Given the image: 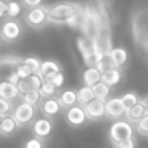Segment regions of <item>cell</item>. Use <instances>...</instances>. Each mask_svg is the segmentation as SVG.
Wrapping results in <instances>:
<instances>
[{"label":"cell","instance_id":"obj_22","mask_svg":"<svg viewBox=\"0 0 148 148\" xmlns=\"http://www.w3.org/2000/svg\"><path fill=\"white\" fill-rule=\"evenodd\" d=\"M20 99L25 101V102H27V103H30V105H35V106L39 109V105H40V102L43 101V95H42L40 89H30V91H27L26 94H23V95L20 97Z\"/></svg>","mask_w":148,"mask_h":148},{"label":"cell","instance_id":"obj_25","mask_svg":"<svg viewBox=\"0 0 148 148\" xmlns=\"http://www.w3.org/2000/svg\"><path fill=\"white\" fill-rule=\"evenodd\" d=\"M20 63H23V58H20V56L9 55V56L0 58V68H9L10 71H13V69H16Z\"/></svg>","mask_w":148,"mask_h":148},{"label":"cell","instance_id":"obj_39","mask_svg":"<svg viewBox=\"0 0 148 148\" xmlns=\"http://www.w3.org/2000/svg\"><path fill=\"white\" fill-rule=\"evenodd\" d=\"M3 118H4V116H3V115L0 114V124H1V121H3Z\"/></svg>","mask_w":148,"mask_h":148},{"label":"cell","instance_id":"obj_33","mask_svg":"<svg viewBox=\"0 0 148 148\" xmlns=\"http://www.w3.org/2000/svg\"><path fill=\"white\" fill-rule=\"evenodd\" d=\"M48 81H50L55 86H58V88L60 89V88L65 85V75H63V72L60 71V72H58L56 75H53V76H52L50 79H48Z\"/></svg>","mask_w":148,"mask_h":148},{"label":"cell","instance_id":"obj_36","mask_svg":"<svg viewBox=\"0 0 148 148\" xmlns=\"http://www.w3.org/2000/svg\"><path fill=\"white\" fill-rule=\"evenodd\" d=\"M6 79H7V81H10V82H13V84H19V82H20V76L17 75L16 69L10 71V72H9V75L6 76Z\"/></svg>","mask_w":148,"mask_h":148},{"label":"cell","instance_id":"obj_9","mask_svg":"<svg viewBox=\"0 0 148 148\" xmlns=\"http://www.w3.org/2000/svg\"><path fill=\"white\" fill-rule=\"evenodd\" d=\"M106 116L111 121H116L121 118H125V112H127V106L124 103V101L121 97H112L106 102Z\"/></svg>","mask_w":148,"mask_h":148},{"label":"cell","instance_id":"obj_14","mask_svg":"<svg viewBox=\"0 0 148 148\" xmlns=\"http://www.w3.org/2000/svg\"><path fill=\"white\" fill-rule=\"evenodd\" d=\"M0 97L6 99H10V101H14V99L20 98V91H19V86L17 84H13L7 79L1 81L0 82Z\"/></svg>","mask_w":148,"mask_h":148},{"label":"cell","instance_id":"obj_2","mask_svg":"<svg viewBox=\"0 0 148 148\" xmlns=\"http://www.w3.org/2000/svg\"><path fill=\"white\" fill-rule=\"evenodd\" d=\"M25 33L23 25L14 17H4L0 23V39L4 43H17Z\"/></svg>","mask_w":148,"mask_h":148},{"label":"cell","instance_id":"obj_10","mask_svg":"<svg viewBox=\"0 0 148 148\" xmlns=\"http://www.w3.org/2000/svg\"><path fill=\"white\" fill-rule=\"evenodd\" d=\"M84 108H85V112H86L89 121H95L97 122V121H101V119H103L106 116V103L102 99L98 98L92 99Z\"/></svg>","mask_w":148,"mask_h":148},{"label":"cell","instance_id":"obj_3","mask_svg":"<svg viewBox=\"0 0 148 148\" xmlns=\"http://www.w3.org/2000/svg\"><path fill=\"white\" fill-rule=\"evenodd\" d=\"M135 127L131 121H128L127 118H121V119H116L114 121L111 125H109V130H108V140L111 141V144H116L119 141H124L127 138H131V137H135Z\"/></svg>","mask_w":148,"mask_h":148},{"label":"cell","instance_id":"obj_13","mask_svg":"<svg viewBox=\"0 0 148 148\" xmlns=\"http://www.w3.org/2000/svg\"><path fill=\"white\" fill-rule=\"evenodd\" d=\"M42 84H43L42 76L39 73H32L26 79H20V82L17 84V86H19L20 95H23V94H26L30 89H40Z\"/></svg>","mask_w":148,"mask_h":148},{"label":"cell","instance_id":"obj_34","mask_svg":"<svg viewBox=\"0 0 148 148\" xmlns=\"http://www.w3.org/2000/svg\"><path fill=\"white\" fill-rule=\"evenodd\" d=\"M16 72H17V75L20 76V79H26L27 76H30L33 72L25 65V63H20L17 68H16Z\"/></svg>","mask_w":148,"mask_h":148},{"label":"cell","instance_id":"obj_40","mask_svg":"<svg viewBox=\"0 0 148 148\" xmlns=\"http://www.w3.org/2000/svg\"><path fill=\"white\" fill-rule=\"evenodd\" d=\"M0 42H1V39H0Z\"/></svg>","mask_w":148,"mask_h":148},{"label":"cell","instance_id":"obj_19","mask_svg":"<svg viewBox=\"0 0 148 148\" xmlns=\"http://www.w3.org/2000/svg\"><path fill=\"white\" fill-rule=\"evenodd\" d=\"M102 81L109 85L111 88L116 86L121 81H122V71L121 68H111L102 72Z\"/></svg>","mask_w":148,"mask_h":148},{"label":"cell","instance_id":"obj_32","mask_svg":"<svg viewBox=\"0 0 148 148\" xmlns=\"http://www.w3.org/2000/svg\"><path fill=\"white\" fill-rule=\"evenodd\" d=\"M114 148H137V140H135V137L127 138L124 141H119V143L114 144Z\"/></svg>","mask_w":148,"mask_h":148},{"label":"cell","instance_id":"obj_27","mask_svg":"<svg viewBox=\"0 0 148 148\" xmlns=\"http://www.w3.org/2000/svg\"><path fill=\"white\" fill-rule=\"evenodd\" d=\"M121 98L124 101V103H125V106H127V109L128 108H131V106H134L135 103H138L141 98H140V95L137 94V92H125L124 95H121Z\"/></svg>","mask_w":148,"mask_h":148},{"label":"cell","instance_id":"obj_16","mask_svg":"<svg viewBox=\"0 0 148 148\" xmlns=\"http://www.w3.org/2000/svg\"><path fill=\"white\" fill-rule=\"evenodd\" d=\"M19 128H20V124L14 119V116L6 115L0 124V137H12Z\"/></svg>","mask_w":148,"mask_h":148},{"label":"cell","instance_id":"obj_24","mask_svg":"<svg viewBox=\"0 0 148 148\" xmlns=\"http://www.w3.org/2000/svg\"><path fill=\"white\" fill-rule=\"evenodd\" d=\"M92 89H94L95 98L102 99V101H105V102H106V101L109 99V97H111V86L106 85L103 81L97 82V84L92 86Z\"/></svg>","mask_w":148,"mask_h":148},{"label":"cell","instance_id":"obj_20","mask_svg":"<svg viewBox=\"0 0 148 148\" xmlns=\"http://www.w3.org/2000/svg\"><path fill=\"white\" fill-rule=\"evenodd\" d=\"M82 81L84 85L94 86L97 82L102 81V72L98 69V66H86V69L82 73Z\"/></svg>","mask_w":148,"mask_h":148},{"label":"cell","instance_id":"obj_21","mask_svg":"<svg viewBox=\"0 0 148 148\" xmlns=\"http://www.w3.org/2000/svg\"><path fill=\"white\" fill-rule=\"evenodd\" d=\"M25 6L22 1H17V0H7V17H20L23 16L25 13Z\"/></svg>","mask_w":148,"mask_h":148},{"label":"cell","instance_id":"obj_8","mask_svg":"<svg viewBox=\"0 0 148 148\" xmlns=\"http://www.w3.org/2000/svg\"><path fill=\"white\" fill-rule=\"evenodd\" d=\"M32 134L38 138L46 140L49 138L50 134L53 132V119L48 116H40V118H35V121L32 122Z\"/></svg>","mask_w":148,"mask_h":148},{"label":"cell","instance_id":"obj_35","mask_svg":"<svg viewBox=\"0 0 148 148\" xmlns=\"http://www.w3.org/2000/svg\"><path fill=\"white\" fill-rule=\"evenodd\" d=\"M20 1L23 3V6H25L26 9H29V7H36V6L43 4V0H20Z\"/></svg>","mask_w":148,"mask_h":148},{"label":"cell","instance_id":"obj_26","mask_svg":"<svg viewBox=\"0 0 148 148\" xmlns=\"http://www.w3.org/2000/svg\"><path fill=\"white\" fill-rule=\"evenodd\" d=\"M40 92H42L43 98H50V97H58L60 89L58 86H55L50 81H43V84L40 86Z\"/></svg>","mask_w":148,"mask_h":148},{"label":"cell","instance_id":"obj_28","mask_svg":"<svg viewBox=\"0 0 148 148\" xmlns=\"http://www.w3.org/2000/svg\"><path fill=\"white\" fill-rule=\"evenodd\" d=\"M23 63L33 72V73H38L39 72V68L42 65V60L38 59L36 56H27V58H23Z\"/></svg>","mask_w":148,"mask_h":148},{"label":"cell","instance_id":"obj_23","mask_svg":"<svg viewBox=\"0 0 148 148\" xmlns=\"http://www.w3.org/2000/svg\"><path fill=\"white\" fill-rule=\"evenodd\" d=\"M92 99H95V94H94V89L92 86L89 85H84L82 88L78 89V103L85 106L86 103H89Z\"/></svg>","mask_w":148,"mask_h":148},{"label":"cell","instance_id":"obj_31","mask_svg":"<svg viewBox=\"0 0 148 148\" xmlns=\"http://www.w3.org/2000/svg\"><path fill=\"white\" fill-rule=\"evenodd\" d=\"M22 148H46V145H45V140L38 138V137L33 135L32 138H29L23 143Z\"/></svg>","mask_w":148,"mask_h":148},{"label":"cell","instance_id":"obj_17","mask_svg":"<svg viewBox=\"0 0 148 148\" xmlns=\"http://www.w3.org/2000/svg\"><path fill=\"white\" fill-rule=\"evenodd\" d=\"M145 114H148V108H147V105L144 103V101L141 99L138 103H135L134 106H131V108L127 109V112H125V118L134 124V122L140 121Z\"/></svg>","mask_w":148,"mask_h":148},{"label":"cell","instance_id":"obj_4","mask_svg":"<svg viewBox=\"0 0 148 148\" xmlns=\"http://www.w3.org/2000/svg\"><path fill=\"white\" fill-rule=\"evenodd\" d=\"M23 20L25 23L35 29V30H42L48 23H49V14H48V6L40 4L36 7H29L23 13Z\"/></svg>","mask_w":148,"mask_h":148},{"label":"cell","instance_id":"obj_1","mask_svg":"<svg viewBox=\"0 0 148 148\" xmlns=\"http://www.w3.org/2000/svg\"><path fill=\"white\" fill-rule=\"evenodd\" d=\"M84 4L76 1H58L48 6L49 23L55 25H66V22L75 16L76 13L82 12Z\"/></svg>","mask_w":148,"mask_h":148},{"label":"cell","instance_id":"obj_29","mask_svg":"<svg viewBox=\"0 0 148 148\" xmlns=\"http://www.w3.org/2000/svg\"><path fill=\"white\" fill-rule=\"evenodd\" d=\"M134 127H135L137 134H140V135H148V114H145L140 121L134 122Z\"/></svg>","mask_w":148,"mask_h":148},{"label":"cell","instance_id":"obj_37","mask_svg":"<svg viewBox=\"0 0 148 148\" xmlns=\"http://www.w3.org/2000/svg\"><path fill=\"white\" fill-rule=\"evenodd\" d=\"M7 17V0H0V20Z\"/></svg>","mask_w":148,"mask_h":148},{"label":"cell","instance_id":"obj_15","mask_svg":"<svg viewBox=\"0 0 148 148\" xmlns=\"http://www.w3.org/2000/svg\"><path fill=\"white\" fill-rule=\"evenodd\" d=\"M108 56L115 68H122L128 62V52L122 46H112V49L108 52Z\"/></svg>","mask_w":148,"mask_h":148},{"label":"cell","instance_id":"obj_30","mask_svg":"<svg viewBox=\"0 0 148 148\" xmlns=\"http://www.w3.org/2000/svg\"><path fill=\"white\" fill-rule=\"evenodd\" d=\"M13 109H14L13 101L6 99V98H1V97H0V114H1L3 116H6V115H12Z\"/></svg>","mask_w":148,"mask_h":148},{"label":"cell","instance_id":"obj_18","mask_svg":"<svg viewBox=\"0 0 148 148\" xmlns=\"http://www.w3.org/2000/svg\"><path fill=\"white\" fill-rule=\"evenodd\" d=\"M58 98H59L60 103H62V108L63 109H68V108H71V106H73V105L78 103V91H75L72 88L63 89V91L59 92Z\"/></svg>","mask_w":148,"mask_h":148},{"label":"cell","instance_id":"obj_38","mask_svg":"<svg viewBox=\"0 0 148 148\" xmlns=\"http://www.w3.org/2000/svg\"><path fill=\"white\" fill-rule=\"evenodd\" d=\"M143 101H144V103L147 105V108H148V97H147V98H144V99H143Z\"/></svg>","mask_w":148,"mask_h":148},{"label":"cell","instance_id":"obj_6","mask_svg":"<svg viewBox=\"0 0 148 148\" xmlns=\"http://www.w3.org/2000/svg\"><path fill=\"white\" fill-rule=\"evenodd\" d=\"M63 118H65V122L72 127V128H79L82 125H85L89 119H88V115L85 112V108L79 103L68 108V109H63Z\"/></svg>","mask_w":148,"mask_h":148},{"label":"cell","instance_id":"obj_12","mask_svg":"<svg viewBox=\"0 0 148 148\" xmlns=\"http://www.w3.org/2000/svg\"><path fill=\"white\" fill-rule=\"evenodd\" d=\"M62 71V65L58 62V60H53V59H46V60H42V65L39 68V75L42 76L43 81H48L50 79L53 75H56L58 72Z\"/></svg>","mask_w":148,"mask_h":148},{"label":"cell","instance_id":"obj_11","mask_svg":"<svg viewBox=\"0 0 148 148\" xmlns=\"http://www.w3.org/2000/svg\"><path fill=\"white\" fill-rule=\"evenodd\" d=\"M62 103L58 97H50V98H43V101L40 102L39 105V111L43 116H48V118H55L60 111H62Z\"/></svg>","mask_w":148,"mask_h":148},{"label":"cell","instance_id":"obj_7","mask_svg":"<svg viewBox=\"0 0 148 148\" xmlns=\"http://www.w3.org/2000/svg\"><path fill=\"white\" fill-rule=\"evenodd\" d=\"M76 48L79 50L81 58H82V60L86 66H97L98 58H97V53L94 50L91 39H88L84 35H79L76 38Z\"/></svg>","mask_w":148,"mask_h":148},{"label":"cell","instance_id":"obj_5","mask_svg":"<svg viewBox=\"0 0 148 148\" xmlns=\"http://www.w3.org/2000/svg\"><path fill=\"white\" fill-rule=\"evenodd\" d=\"M36 111H38V108L35 105H30V103H27V102L20 99V102H17L14 105V109H13L12 115L20 124V127H23V125H27V124L35 121Z\"/></svg>","mask_w":148,"mask_h":148}]
</instances>
